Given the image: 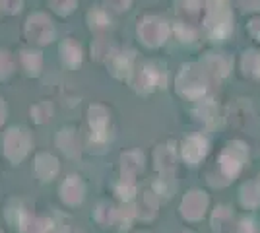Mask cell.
<instances>
[{
	"label": "cell",
	"instance_id": "6da1fadb",
	"mask_svg": "<svg viewBox=\"0 0 260 233\" xmlns=\"http://www.w3.org/2000/svg\"><path fill=\"white\" fill-rule=\"evenodd\" d=\"M2 146H4V154L10 161H20L25 154V136L22 134V130L12 128L4 136Z\"/></svg>",
	"mask_w": 260,
	"mask_h": 233
},
{
	"label": "cell",
	"instance_id": "7a4b0ae2",
	"mask_svg": "<svg viewBox=\"0 0 260 233\" xmlns=\"http://www.w3.org/2000/svg\"><path fill=\"white\" fill-rule=\"evenodd\" d=\"M10 74V58L6 56V53H0V80Z\"/></svg>",
	"mask_w": 260,
	"mask_h": 233
},
{
	"label": "cell",
	"instance_id": "3957f363",
	"mask_svg": "<svg viewBox=\"0 0 260 233\" xmlns=\"http://www.w3.org/2000/svg\"><path fill=\"white\" fill-rule=\"evenodd\" d=\"M4 105H2V99H0V124H2V121H4Z\"/></svg>",
	"mask_w": 260,
	"mask_h": 233
}]
</instances>
